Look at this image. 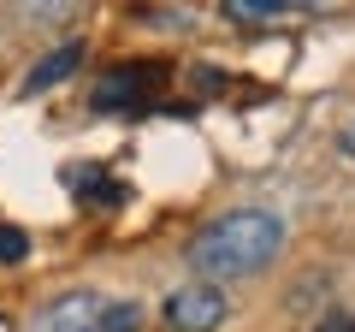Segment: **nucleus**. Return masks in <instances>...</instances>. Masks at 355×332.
<instances>
[{"label":"nucleus","mask_w":355,"mask_h":332,"mask_svg":"<svg viewBox=\"0 0 355 332\" xmlns=\"http://www.w3.org/2000/svg\"><path fill=\"white\" fill-rule=\"evenodd\" d=\"M284 243H291L284 214H272V208H225V214H214L190 238V256H184V261H190L196 279L231 285V279H254V273H266L272 261L284 256Z\"/></svg>","instance_id":"1"},{"label":"nucleus","mask_w":355,"mask_h":332,"mask_svg":"<svg viewBox=\"0 0 355 332\" xmlns=\"http://www.w3.org/2000/svg\"><path fill=\"white\" fill-rule=\"evenodd\" d=\"M160 320L172 332H219L231 320V297L214 279H190V285H178V291H166Z\"/></svg>","instance_id":"2"},{"label":"nucleus","mask_w":355,"mask_h":332,"mask_svg":"<svg viewBox=\"0 0 355 332\" xmlns=\"http://www.w3.org/2000/svg\"><path fill=\"white\" fill-rule=\"evenodd\" d=\"M160 83H166L160 65H119L95 83V113H142Z\"/></svg>","instance_id":"3"},{"label":"nucleus","mask_w":355,"mask_h":332,"mask_svg":"<svg viewBox=\"0 0 355 332\" xmlns=\"http://www.w3.org/2000/svg\"><path fill=\"white\" fill-rule=\"evenodd\" d=\"M30 332H107V297L95 291H65L30 315Z\"/></svg>","instance_id":"4"},{"label":"nucleus","mask_w":355,"mask_h":332,"mask_svg":"<svg viewBox=\"0 0 355 332\" xmlns=\"http://www.w3.org/2000/svg\"><path fill=\"white\" fill-rule=\"evenodd\" d=\"M83 65V42H60L53 53H42L36 65H30V77H24V95H42V90H60L65 77Z\"/></svg>","instance_id":"5"},{"label":"nucleus","mask_w":355,"mask_h":332,"mask_svg":"<svg viewBox=\"0 0 355 332\" xmlns=\"http://www.w3.org/2000/svg\"><path fill=\"white\" fill-rule=\"evenodd\" d=\"M296 0H219V13L231 18V24H272V18H284Z\"/></svg>","instance_id":"6"},{"label":"nucleus","mask_w":355,"mask_h":332,"mask_svg":"<svg viewBox=\"0 0 355 332\" xmlns=\"http://www.w3.org/2000/svg\"><path fill=\"white\" fill-rule=\"evenodd\" d=\"M12 6H18V24H30V30H53V24H65V18H71L77 0H12Z\"/></svg>","instance_id":"7"},{"label":"nucleus","mask_w":355,"mask_h":332,"mask_svg":"<svg viewBox=\"0 0 355 332\" xmlns=\"http://www.w3.org/2000/svg\"><path fill=\"white\" fill-rule=\"evenodd\" d=\"M30 256V238L18 226H0V267H12V261H24Z\"/></svg>","instance_id":"8"},{"label":"nucleus","mask_w":355,"mask_h":332,"mask_svg":"<svg viewBox=\"0 0 355 332\" xmlns=\"http://www.w3.org/2000/svg\"><path fill=\"white\" fill-rule=\"evenodd\" d=\"M142 326V303H107V332H137Z\"/></svg>","instance_id":"9"},{"label":"nucleus","mask_w":355,"mask_h":332,"mask_svg":"<svg viewBox=\"0 0 355 332\" xmlns=\"http://www.w3.org/2000/svg\"><path fill=\"white\" fill-rule=\"evenodd\" d=\"M338 149H343V154H355V125H343V131H338Z\"/></svg>","instance_id":"10"},{"label":"nucleus","mask_w":355,"mask_h":332,"mask_svg":"<svg viewBox=\"0 0 355 332\" xmlns=\"http://www.w3.org/2000/svg\"><path fill=\"white\" fill-rule=\"evenodd\" d=\"M320 332H355V320H349V315H338V320H326Z\"/></svg>","instance_id":"11"}]
</instances>
